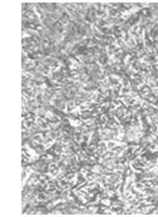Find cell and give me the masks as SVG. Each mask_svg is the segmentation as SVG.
I'll return each mask as SVG.
<instances>
[{
	"label": "cell",
	"mask_w": 158,
	"mask_h": 217,
	"mask_svg": "<svg viewBox=\"0 0 158 217\" xmlns=\"http://www.w3.org/2000/svg\"><path fill=\"white\" fill-rule=\"evenodd\" d=\"M72 138H73V141H74V142H77V143H79V144H80L82 142H84V138H83V133L78 132V131H76V132L73 133Z\"/></svg>",
	"instance_id": "obj_1"
},
{
	"label": "cell",
	"mask_w": 158,
	"mask_h": 217,
	"mask_svg": "<svg viewBox=\"0 0 158 217\" xmlns=\"http://www.w3.org/2000/svg\"><path fill=\"white\" fill-rule=\"evenodd\" d=\"M132 93V87H122L119 90V97H126Z\"/></svg>",
	"instance_id": "obj_2"
},
{
	"label": "cell",
	"mask_w": 158,
	"mask_h": 217,
	"mask_svg": "<svg viewBox=\"0 0 158 217\" xmlns=\"http://www.w3.org/2000/svg\"><path fill=\"white\" fill-rule=\"evenodd\" d=\"M103 169H104V166L102 163H95L94 166H92V171L94 173H102Z\"/></svg>",
	"instance_id": "obj_3"
},
{
	"label": "cell",
	"mask_w": 158,
	"mask_h": 217,
	"mask_svg": "<svg viewBox=\"0 0 158 217\" xmlns=\"http://www.w3.org/2000/svg\"><path fill=\"white\" fill-rule=\"evenodd\" d=\"M117 144H118V141H115V139H109V141L106 142V146H107L108 149H113V148H115V147H117Z\"/></svg>",
	"instance_id": "obj_4"
},
{
	"label": "cell",
	"mask_w": 158,
	"mask_h": 217,
	"mask_svg": "<svg viewBox=\"0 0 158 217\" xmlns=\"http://www.w3.org/2000/svg\"><path fill=\"white\" fill-rule=\"evenodd\" d=\"M147 149L151 153H158V146H157V143H155V142H153V143H151L147 147Z\"/></svg>",
	"instance_id": "obj_5"
},
{
	"label": "cell",
	"mask_w": 158,
	"mask_h": 217,
	"mask_svg": "<svg viewBox=\"0 0 158 217\" xmlns=\"http://www.w3.org/2000/svg\"><path fill=\"white\" fill-rule=\"evenodd\" d=\"M101 204H104V206H110L112 204V200L109 197H104L101 200Z\"/></svg>",
	"instance_id": "obj_6"
}]
</instances>
